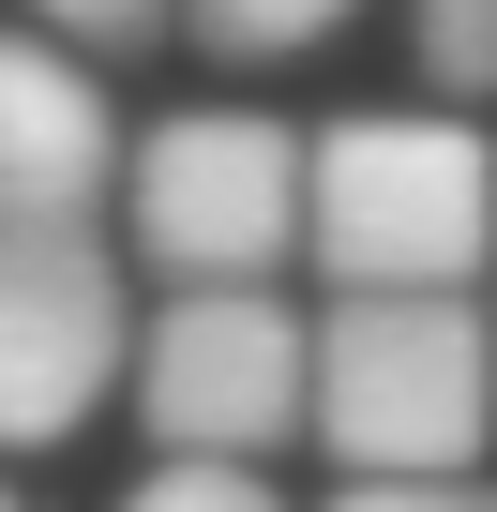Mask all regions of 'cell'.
<instances>
[{"instance_id": "6da1fadb", "label": "cell", "mask_w": 497, "mask_h": 512, "mask_svg": "<svg viewBox=\"0 0 497 512\" xmlns=\"http://www.w3.org/2000/svg\"><path fill=\"white\" fill-rule=\"evenodd\" d=\"M302 256L332 287H482L497 272V136L437 106H362L302 166Z\"/></svg>"}, {"instance_id": "7a4b0ae2", "label": "cell", "mask_w": 497, "mask_h": 512, "mask_svg": "<svg viewBox=\"0 0 497 512\" xmlns=\"http://www.w3.org/2000/svg\"><path fill=\"white\" fill-rule=\"evenodd\" d=\"M497 332L467 287H332L317 317V452L332 467H482Z\"/></svg>"}, {"instance_id": "3957f363", "label": "cell", "mask_w": 497, "mask_h": 512, "mask_svg": "<svg viewBox=\"0 0 497 512\" xmlns=\"http://www.w3.org/2000/svg\"><path fill=\"white\" fill-rule=\"evenodd\" d=\"M302 166L317 136L257 106H181L151 121V151H121V226L166 287H272L302 256Z\"/></svg>"}, {"instance_id": "277c9868", "label": "cell", "mask_w": 497, "mask_h": 512, "mask_svg": "<svg viewBox=\"0 0 497 512\" xmlns=\"http://www.w3.org/2000/svg\"><path fill=\"white\" fill-rule=\"evenodd\" d=\"M136 422L151 452H287L317 422V332L272 287H166L136 347Z\"/></svg>"}, {"instance_id": "5b68a950", "label": "cell", "mask_w": 497, "mask_h": 512, "mask_svg": "<svg viewBox=\"0 0 497 512\" xmlns=\"http://www.w3.org/2000/svg\"><path fill=\"white\" fill-rule=\"evenodd\" d=\"M136 377V287L91 226H0V452H61Z\"/></svg>"}, {"instance_id": "8992f818", "label": "cell", "mask_w": 497, "mask_h": 512, "mask_svg": "<svg viewBox=\"0 0 497 512\" xmlns=\"http://www.w3.org/2000/svg\"><path fill=\"white\" fill-rule=\"evenodd\" d=\"M121 196V121L76 46L0 31V226H91Z\"/></svg>"}, {"instance_id": "52a82bcc", "label": "cell", "mask_w": 497, "mask_h": 512, "mask_svg": "<svg viewBox=\"0 0 497 512\" xmlns=\"http://www.w3.org/2000/svg\"><path fill=\"white\" fill-rule=\"evenodd\" d=\"M347 16H362V0H181V31L226 46V61H302V46H332Z\"/></svg>"}, {"instance_id": "ba28073f", "label": "cell", "mask_w": 497, "mask_h": 512, "mask_svg": "<svg viewBox=\"0 0 497 512\" xmlns=\"http://www.w3.org/2000/svg\"><path fill=\"white\" fill-rule=\"evenodd\" d=\"M121 512H287V497L257 482V452H166Z\"/></svg>"}, {"instance_id": "9c48e42d", "label": "cell", "mask_w": 497, "mask_h": 512, "mask_svg": "<svg viewBox=\"0 0 497 512\" xmlns=\"http://www.w3.org/2000/svg\"><path fill=\"white\" fill-rule=\"evenodd\" d=\"M407 31H422V76L467 106V91H497V0H407Z\"/></svg>"}, {"instance_id": "30bf717a", "label": "cell", "mask_w": 497, "mask_h": 512, "mask_svg": "<svg viewBox=\"0 0 497 512\" xmlns=\"http://www.w3.org/2000/svg\"><path fill=\"white\" fill-rule=\"evenodd\" d=\"M332 512H497V482H467V467H347Z\"/></svg>"}, {"instance_id": "8fae6325", "label": "cell", "mask_w": 497, "mask_h": 512, "mask_svg": "<svg viewBox=\"0 0 497 512\" xmlns=\"http://www.w3.org/2000/svg\"><path fill=\"white\" fill-rule=\"evenodd\" d=\"M31 16H46L61 46H106V61H136V46L181 16V0H31Z\"/></svg>"}, {"instance_id": "7c38bea8", "label": "cell", "mask_w": 497, "mask_h": 512, "mask_svg": "<svg viewBox=\"0 0 497 512\" xmlns=\"http://www.w3.org/2000/svg\"><path fill=\"white\" fill-rule=\"evenodd\" d=\"M482 332H497V272H482Z\"/></svg>"}, {"instance_id": "4fadbf2b", "label": "cell", "mask_w": 497, "mask_h": 512, "mask_svg": "<svg viewBox=\"0 0 497 512\" xmlns=\"http://www.w3.org/2000/svg\"><path fill=\"white\" fill-rule=\"evenodd\" d=\"M0 512H31V497H16V482H0Z\"/></svg>"}]
</instances>
